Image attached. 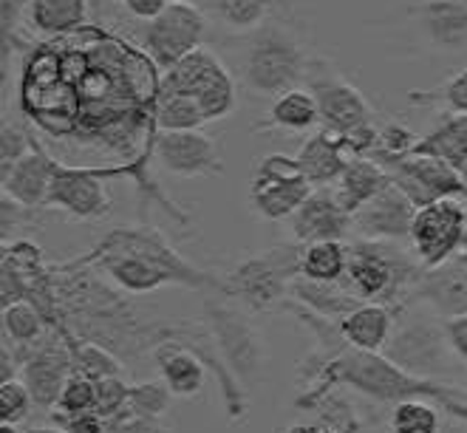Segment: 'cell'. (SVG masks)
Segmentation results:
<instances>
[{
  "instance_id": "42",
  "label": "cell",
  "mask_w": 467,
  "mask_h": 433,
  "mask_svg": "<svg viewBox=\"0 0 467 433\" xmlns=\"http://www.w3.org/2000/svg\"><path fill=\"white\" fill-rule=\"evenodd\" d=\"M26 9H29V0H0V15H4V68H9V54L12 46H17V26Z\"/></svg>"
},
{
  "instance_id": "36",
  "label": "cell",
  "mask_w": 467,
  "mask_h": 433,
  "mask_svg": "<svg viewBox=\"0 0 467 433\" xmlns=\"http://www.w3.org/2000/svg\"><path fill=\"white\" fill-rule=\"evenodd\" d=\"M171 402H173V394H171V388L164 386L161 380L140 383V386H130L128 414L130 417H140V419L156 422L161 414H168Z\"/></svg>"
},
{
  "instance_id": "23",
  "label": "cell",
  "mask_w": 467,
  "mask_h": 433,
  "mask_svg": "<svg viewBox=\"0 0 467 433\" xmlns=\"http://www.w3.org/2000/svg\"><path fill=\"white\" fill-rule=\"evenodd\" d=\"M417 297L439 314H467V261L451 258L442 266L425 269L417 284Z\"/></svg>"
},
{
  "instance_id": "41",
  "label": "cell",
  "mask_w": 467,
  "mask_h": 433,
  "mask_svg": "<svg viewBox=\"0 0 467 433\" xmlns=\"http://www.w3.org/2000/svg\"><path fill=\"white\" fill-rule=\"evenodd\" d=\"M32 142H35L32 133H26L23 128L12 122H4V133H0V173L12 170L17 161L32 150Z\"/></svg>"
},
{
  "instance_id": "24",
  "label": "cell",
  "mask_w": 467,
  "mask_h": 433,
  "mask_svg": "<svg viewBox=\"0 0 467 433\" xmlns=\"http://www.w3.org/2000/svg\"><path fill=\"white\" fill-rule=\"evenodd\" d=\"M340 335L348 348L382 355L394 335V312L386 304H360L340 320Z\"/></svg>"
},
{
  "instance_id": "14",
  "label": "cell",
  "mask_w": 467,
  "mask_h": 433,
  "mask_svg": "<svg viewBox=\"0 0 467 433\" xmlns=\"http://www.w3.org/2000/svg\"><path fill=\"white\" fill-rule=\"evenodd\" d=\"M207 32V15L199 6H184V4H171L159 17L145 23L142 43L148 57L168 71L179 60H184L190 51L202 48Z\"/></svg>"
},
{
  "instance_id": "18",
  "label": "cell",
  "mask_w": 467,
  "mask_h": 433,
  "mask_svg": "<svg viewBox=\"0 0 467 433\" xmlns=\"http://www.w3.org/2000/svg\"><path fill=\"white\" fill-rule=\"evenodd\" d=\"M289 224L297 243L346 241L354 232V215L340 204L332 187H315L304 207L289 219Z\"/></svg>"
},
{
  "instance_id": "1",
  "label": "cell",
  "mask_w": 467,
  "mask_h": 433,
  "mask_svg": "<svg viewBox=\"0 0 467 433\" xmlns=\"http://www.w3.org/2000/svg\"><path fill=\"white\" fill-rule=\"evenodd\" d=\"M337 386H348L357 394H363L377 402H405V399H433L448 414L467 422V394L459 388H451L445 383L425 380V376L408 374L397 363H391L386 355L377 351H357L343 348L337 357H332L326 366L312 371V383L306 394H300L297 408H315L317 402L328 397V391Z\"/></svg>"
},
{
  "instance_id": "46",
  "label": "cell",
  "mask_w": 467,
  "mask_h": 433,
  "mask_svg": "<svg viewBox=\"0 0 467 433\" xmlns=\"http://www.w3.org/2000/svg\"><path fill=\"white\" fill-rule=\"evenodd\" d=\"M0 207H4V241H9V235H12V224H15V230L23 224V219H26V212H29V207H23V204H17L15 199H9V196H4V201H0Z\"/></svg>"
},
{
  "instance_id": "11",
  "label": "cell",
  "mask_w": 467,
  "mask_h": 433,
  "mask_svg": "<svg viewBox=\"0 0 467 433\" xmlns=\"http://www.w3.org/2000/svg\"><path fill=\"white\" fill-rule=\"evenodd\" d=\"M371 159L389 170L391 181L417 207H428L439 199H464L459 170L442 159L417 153V150L402 153V156L371 153Z\"/></svg>"
},
{
  "instance_id": "3",
  "label": "cell",
  "mask_w": 467,
  "mask_h": 433,
  "mask_svg": "<svg viewBox=\"0 0 467 433\" xmlns=\"http://www.w3.org/2000/svg\"><path fill=\"white\" fill-rule=\"evenodd\" d=\"M312 60L315 57L295 32L278 23H266L246 40L241 60L244 86L258 97L278 99L281 94L297 88V83H304Z\"/></svg>"
},
{
  "instance_id": "15",
  "label": "cell",
  "mask_w": 467,
  "mask_h": 433,
  "mask_svg": "<svg viewBox=\"0 0 467 433\" xmlns=\"http://www.w3.org/2000/svg\"><path fill=\"white\" fill-rule=\"evenodd\" d=\"M71 374H74V355H71L68 335L51 329L48 337L37 348H32V355L26 357L20 368V380L32 391L35 408L54 411L63 397L66 383L71 380Z\"/></svg>"
},
{
  "instance_id": "19",
  "label": "cell",
  "mask_w": 467,
  "mask_h": 433,
  "mask_svg": "<svg viewBox=\"0 0 467 433\" xmlns=\"http://www.w3.org/2000/svg\"><path fill=\"white\" fill-rule=\"evenodd\" d=\"M54 159L37 139L32 142V150L26 153L17 165L6 173H0V184H4V196L15 199L17 204L40 210L48 207V191H51V176H54Z\"/></svg>"
},
{
  "instance_id": "22",
  "label": "cell",
  "mask_w": 467,
  "mask_h": 433,
  "mask_svg": "<svg viewBox=\"0 0 467 433\" xmlns=\"http://www.w3.org/2000/svg\"><path fill=\"white\" fill-rule=\"evenodd\" d=\"M300 170L309 179L312 187H332L340 181V176L346 173L348 161L354 159L346 148V142L332 130H317L315 137H309L300 150L295 153Z\"/></svg>"
},
{
  "instance_id": "47",
  "label": "cell",
  "mask_w": 467,
  "mask_h": 433,
  "mask_svg": "<svg viewBox=\"0 0 467 433\" xmlns=\"http://www.w3.org/2000/svg\"><path fill=\"white\" fill-rule=\"evenodd\" d=\"M108 433H164L156 422L150 419H140V417H125L117 425L108 428Z\"/></svg>"
},
{
  "instance_id": "39",
  "label": "cell",
  "mask_w": 467,
  "mask_h": 433,
  "mask_svg": "<svg viewBox=\"0 0 467 433\" xmlns=\"http://www.w3.org/2000/svg\"><path fill=\"white\" fill-rule=\"evenodd\" d=\"M32 408H35V399L23 380L0 383V422L20 425L26 417H29Z\"/></svg>"
},
{
  "instance_id": "10",
  "label": "cell",
  "mask_w": 467,
  "mask_h": 433,
  "mask_svg": "<svg viewBox=\"0 0 467 433\" xmlns=\"http://www.w3.org/2000/svg\"><path fill=\"white\" fill-rule=\"evenodd\" d=\"M133 173V165L125 168H82L54 161L48 207L63 210L79 222H99L111 212V196L105 191V179H117Z\"/></svg>"
},
{
  "instance_id": "12",
  "label": "cell",
  "mask_w": 467,
  "mask_h": 433,
  "mask_svg": "<svg viewBox=\"0 0 467 433\" xmlns=\"http://www.w3.org/2000/svg\"><path fill=\"white\" fill-rule=\"evenodd\" d=\"M382 355L408 374L433 380V374H445L451 368L453 351L445 335V323L439 326L431 317L405 314Z\"/></svg>"
},
{
  "instance_id": "13",
  "label": "cell",
  "mask_w": 467,
  "mask_h": 433,
  "mask_svg": "<svg viewBox=\"0 0 467 433\" xmlns=\"http://www.w3.org/2000/svg\"><path fill=\"white\" fill-rule=\"evenodd\" d=\"M467 241V207L459 199H439L417 210L410 243L417 250V261L425 269H436L464 250Z\"/></svg>"
},
{
  "instance_id": "31",
  "label": "cell",
  "mask_w": 467,
  "mask_h": 433,
  "mask_svg": "<svg viewBox=\"0 0 467 433\" xmlns=\"http://www.w3.org/2000/svg\"><path fill=\"white\" fill-rule=\"evenodd\" d=\"M88 0H29L35 29L46 35H68L86 23Z\"/></svg>"
},
{
  "instance_id": "49",
  "label": "cell",
  "mask_w": 467,
  "mask_h": 433,
  "mask_svg": "<svg viewBox=\"0 0 467 433\" xmlns=\"http://www.w3.org/2000/svg\"><path fill=\"white\" fill-rule=\"evenodd\" d=\"M0 433H23V430L12 422H0Z\"/></svg>"
},
{
  "instance_id": "29",
  "label": "cell",
  "mask_w": 467,
  "mask_h": 433,
  "mask_svg": "<svg viewBox=\"0 0 467 433\" xmlns=\"http://www.w3.org/2000/svg\"><path fill=\"white\" fill-rule=\"evenodd\" d=\"M414 150L442 159L459 170L467 161V114H451L436 130L422 137Z\"/></svg>"
},
{
  "instance_id": "6",
  "label": "cell",
  "mask_w": 467,
  "mask_h": 433,
  "mask_svg": "<svg viewBox=\"0 0 467 433\" xmlns=\"http://www.w3.org/2000/svg\"><path fill=\"white\" fill-rule=\"evenodd\" d=\"M300 253L304 243H286L250 255L224 275V294L253 312L284 306L292 281L300 278Z\"/></svg>"
},
{
  "instance_id": "28",
  "label": "cell",
  "mask_w": 467,
  "mask_h": 433,
  "mask_svg": "<svg viewBox=\"0 0 467 433\" xmlns=\"http://www.w3.org/2000/svg\"><path fill=\"white\" fill-rule=\"evenodd\" d=\"M272 0H202L199 9L235 35H253L266 26Z\"/></svg>"
},
{
  "instance_id": "37",
  "label": "cell",
  "mask_w": 467,
  "mask_h": 433,
  "mask_svg": "<svg viewBox=\"0 0 467 433\" xmlns=\"http://www.w3.org/2000/svg\"><path fill=\"white\" fill-rule=\"evenodd\" d=\"M128 399H130V386L125 383V376H105V380H97V414L108 422V428L130 417Z\"/></svg>"
},
{
  "instance_id": "32",
  "label": "cell",
  "mask_w": 467,
  "mask_h": 433,
  "mask_svg": "<svg viewBox=\"0 0 467 433\" xmlns=\"http://www.w3.org/2000/svg\"><path fill=\"white\" fill-rule=\"evenodd\" d=\"M68 343L74 355V374L88 376L94 383L105 380V376H125V366L111 348H105L99 343H88V340H77L74 335H68Z\"/></svg>"
},
{
  "instance_id": "26",
  "label": "cell",
  "mask_w": 467,
  "mask_h": 433,
  "mask_svg": "<svg viewBox=\"0 0 467 433\" xmlns=\"http://www.w3.org/2000/svg\"><path fill=\"white\" fill-rule=\"evenodd\" d=\"M289 297L297 301L300 306L312 309L315 314L332 320V323H340L343 317H348L357 306L363 304L346 284H317V281H309L304 275L292 281Z\"/></svg>"
},
{
  "instance_id": "4",
  "label": "cell",
  "mask_w": 467,
  "mask_h": 433,
  "mask_svg": "<svg viewBox=\"0 0 467 433\" xmlns=\"http://www.w3.org/2000/svg\"><path fill=\"white\" fill-rule=\"evenodd\" d=\"M425 266L408 261L405 253L394 250V241H368L354 238L348 243V273L346 286L360 297L363 304H386L394 306L408 289L420 284Z\"/></svg>"
},
{
  "instance_id": "25",
  "label": "cell",
  "mask_w": 467,
  "mask_h": 433,
  "mask_svg": "<svg viewBox=\"0 0 467 433\" xmlns=\"http://www.w3.org/2000/svg\"><path fill=\"white\" fill-rule=\"evenodd\" d=\"M389 184H391V176L386 168L377 165L371 156H354L348 161L346 173L340 176L335 193H337L340 204L354 215L357 210H363L371 199H377Z\"/></svg>"
},
{
  "instance_id": "9",
  "label": "cell",
  "mask_w": 467,
  "mask_h": 433,
  "mask_svg": "<svg viewBox=\"0 0 467 433\" xmlns=\"http://www.w3.org/2000/svg\"><path fill=\"white\" fill-rule=\"evenodd\" d=\"M315 187L300 170L297 159L286 153H269L264 156L250 181V201L253 210L266 222H284L304 207Z\"/></svg>"
},
{
  "instance_id": "7",
  "label": "cell",
  "mask_w": 467,
  "mask_h": 433,
  "mask_svg": "<svg viewBox=\"0 0 467 433\" xmlns=\"http://www.w3.org/2000/svg\"><path fill=\"white\" fill-rule=\"evenodd\" d=\"M193 97L202 108L207 122H218L233 114L235 108V83L224 63L215 57L210 48L190 51L184 60L161 74L159 97Z\"/></svg>"
},
{
  "instance_id": "20",
  "label": "cell",
  "mask_w": 467,
  "mask_h": 433,
  "mask_svg": "<svg viewBox=\"0 0 467 433\" xmlns=\"http://www.w3.org/2000/svg\"><path fill=\"white\" fill-rule=\"evenodd\" d=\"M420 35L445 51H459L467 46V4L464 0H417L410 6Z\"/></svg>"
},
{
  "instance_id": "38",
  "label": "cell",
  "mask_w": 467,
  "mask_h": 433,
  "mask_svg": "<svg viewBox=\"0 0 467 433\" xmlns=\"http://www.w3.org/2000/svg\"><path fill=\"white\" fill-rule=\"evenodd\" d=\"M60 414H88V411H97V383L88 380V376L82 374H71V380L66 383L63 388V397L57 402Z\"/></svg>"
},
{
  "instance_id": "17",
  "label": "cell",
  "mask_w": 467,
  "mask_h": 433,
  "mask_svg": "<svg viewBox=\"0 0 467 433\" xmlns=\"http://www.w3.org/2000/svg\"><path fill=\"white\" fill-rule=\"evenodd\" d=\"M417 204L410 201L400 187L391 181L377 199H371L363 210L354 212V232L357 238L368 241H408L410 227L417 219Z\"/></svg>"
},
{
  "instance_id": "34",
  "label": "cell",
  "mask_w": 467,
  "mask_h": 433,
  "mask_svg": "<svg viewBox=\"0 0 467 433\" xmlns=\"http://www.w3.org/2000/svg\"><path fill=\"white\" fill-rule=\"evenodd\" d=\"M153 122H156V133H164V130H202L207 117L202 114V108H199V102L193 97L171 94V97H159Z\"/></svg>"
},
{
  "instance_id": "40",
  "label": "cell",
  "mask_w": 467,
  "mask_h": 433,
  "mask_svg": "<svg viewBox=\"0 0 467 433\" xmlns=\"http://www.w3.org/2000/svg\"><path fill=\"white\" fill-rule=\"evenodd\" d=\"M414 102H442L445 108H451L453 114H467V68L456 71L448 83H442L433 91L425 94H410Z\"/></svg>"
},
{
  "instance_id": "16",
  "label": "cell",
  "mask_w": 467,
  "mask_h": 433,
  "mask_svg": "<svg viewBox=\"0 0 467 433\" xmlns=\"http://www.w3.org/2000/svg\"><path fill=\"white\" fill-rule=\"evenodd\" d=\"M153 159L179 179L222 176L224 161L213 137L202 130H164L153 137Z\"/></svg>"
},
{
  "instance_id": "27",
  "label": "cell",
  "mask_w": 467,
  "mask_h": 433,
  "mask_svg": "<svg viewBox=\"0 0 467 433\" xmlns=\"http://www.w3.org/2000/svg\"><path fill=\"white\" fill-rule=\"evenodd\" d=\"M348 273L346 241H315L304 243L300 253V275L317 284H343Z\"/></svg>"
},
{
  "instance_id": "2",
  "label": "cell",
  "mask_w": 467,
  "mask_h": 433,
  "mask_svg": "<svg viewBox=\"0 0 467 433\" xmlns=\"http://www.w3.org/2000/svg\"><path fill=\"white\" fill-rule=\"evenodd\" d=\"M306 86L317 102L320 125L337 133L351 156H371L379 145V130L368 99L323 57H315L306 74Z\"/></svg>"
},
{
  "instance_id": "44",
  "label": "cell",
  "mask_w": 467,
  "mask_h": 433,
  "mask_svg": "<svg viewBox=\"0 0 467 433\" xmlns=\"http://www.w3.org/2000/svg\"><path fill=\"white\" fill-rule=\"evenodd\" d=\"M445 335H448V343H451V351L467 363V314H456V317H448L445 320Z\"/></svg>"
},
{
  "instance_id": "5",
  "label": "cell",
  "mask_w": 467,
  "mask_h": 433,
  "mask_svg": "<svg viewBox=\"0 0 467 433\" xmlns=\"http://www.w3.org/2000/svg\"><path fill=\"white\" fill-rule=\"evenodd\" d=\"M233 297L215 292L204 301V326L210 329L218 355L227 363V368L235 374V380L244 388H255L266 380L269 366V348L266 337L258 332V326L250 320L244 309L230 304Z\"/></svg>"
},
{
  "instance_id": "48",
  "label": "cell",
  "mask_w": 467,
  "mask_h": 433,
  "mask_svg": "<svg viewBox=\"0 0 467 433\" xmlns=\"http://www.w3.org/2000/svg\"><path fill=\"white\" fill-rule=\"evenodd\" d=\"M26 433H66V430L57 428V425H48V428H32V430H26Z\"/></svg>"
},
{
  "instance_id": "8",
  "label": "cell",
  "mask_w": 467,
  "mask_h": 433,
  "mask_svg": "<svg viewBox=\"0 0 467 433\" xmlns=\"http://www.w3.org/2000/svg\"><path fill=\"white\" fill-rule=\"evenodd\" d=\"M91 253H130L159 266L173 284L202 292H222L224 294V278H215L202 273L199 266L187 263L156 227H117L108 232Z\"/></svg>"
},
{
  "instance_id": "51",
  "label": "cell",
  "mask_w": 467,
  "mask_h": 433,
  "mask_svg": "<svg viewBox=\"0 0 467 433\" xmlns=\"http://www.w3.org/2000/svg\"><path fill=\"white\" fill-rule=\"evenodd\" d=\"M168 4H184V6H193V4H202V0H168Z\"/></svg>"
},
{
  "instance_id": "45",
  "label": "cell",
  "mask_w": 467,
  "mask_h": 433,
  "mask_svg": "<svg viewBox=\"0 0 467 433\" xmlns=\"http://www.w3.org/2000/svg\"><path fill=\"white\" fill-rule=\"evenodd\" d=\"M122 6H125L133 17H140V20L148 23V20L159 17L171 4H168V0H122Z\"/></svg>"
},
{
  "instance_id": "35",
  "label": "cell",
  "mask_w": 467,
  "mask_h": 433,
  "mask_svg": "<svg viewBox=\"0 0 467 433\" xmlns=\"http://www.w3.org/2000/svg\"><path fill=\"white\" fill-rule=\"evenodd\" d=\"M391 433H439V411L428 399H405L391 411Z\"/></svg>"
},
{
  "instance_id": "33",
  "label": "cell",
  "mask_w": 467,
  "mask_h": 433,
  "mask_svg": "<svg viewBox=\"0 0 467 433\" xmlns=\"http://www.w3.org/2000/svg\"><path fill=\"white\" fill-rule=\"evenodd\" d=\"M312 411L315 419L295 422L286 433H360V422L343 399L326 397Z\"/></svg>"
},
{
  "instance_id": "43",
  "label": "cell",
  "mask_w": 467,
  "mask_h": 433,
  "mask_svg": "<svg viewBox=\"0 0 467 433\" xmlns=\"http://www.w3.org/2000/svg\"><path fill=\"white\" fill-rule=\"evenodd\" d=\"M48 417H51L54 425L63 428L66 433H108V422L97 411H88V414H60V411H51Z\"/></svg>"
},
{
  "instance_id": "21",
  "label": "cell",
  "mask_w": 467,
  "mask_h": 433,
  "mask_svg": "<svg viewBox=\"0 0 467 433\" xmlns=\"http://www.w3.org/2000/svg\"><path fill=\"white\" fill-rule=\"evenodd\" d=\"M150 357L159 368L161 383L171 388L173 397H196L204 388L207 366L187 343L168 337L153 348Z\"/></svg>"
},
{
  "instance_id": "30",
  "label": "cell",
  "mask_w": 467,
  "mask_h": 433,
  "mask_svg": "<svg viewBox=\"0 0 467 433\" xmlns=\"http://www.w3.org/2000/svg\"><path fill=\"white\" fill-rule=\"evenodd\" d=\"M320 125L317 102L309 88H292L272 99L269 105V119L264 128H284V130H309Z\"/></svg>"
},
{
  "instance_id": "50",
  "label": "cell",
  "mask_w": 467,
  "mask_h": 433,
  "mask_svg": "<svg viewBox=\"0 0 467 433\" xmlns=\"http://www.w3.org/2000/svg\"><path fill=\"white\" fill-rule=\"evenodd\" d=\"M459 176H462V187H464V199H467V161L459 168Z\"/></svg>"
}]
</instances>
